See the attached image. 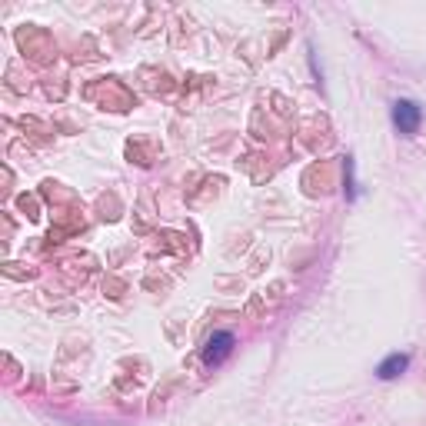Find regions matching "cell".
Returning <instances> with one entry per match:
<instances>
[{
    "mask_svg": "<svg viewBox=\"0 0 426 426\" xmlns=\"http://www.w3.org/2000/svg\"><path fill=\"white\" fill-rule=\"evenodd\" d=\"M423 124V107L416 101H396L393 103V127L400 130L403 137H413Z\"/></svg>",
    "mask_w": 426,
    "mask_h": 426,
    "instance_id": "cell-1",
    "label": "cell"
},
{
    "mask_svg": "<svg viewBox=\"0 0 426 426\" xmlns=\"http://www.w3.org/2000/svg\"><path fill=\"white\" fill-rule=\"evenodd\" d=\"M233 343H237V340H233V333H226V330L213 333V337L203 343V353H200L203 363H207V366H220L226 356L233 353Z\"/></svg>",
    "mask_w": 426,
    "mask_h": 426,
    "instance_id": "cell-2",
    "label": "cell"
},
{
    "mask_svg": "<svg viewBox=\"0 0 426 426\" xmlns=\"http://www.w3.org/2000/svg\"><path fill=\"white\" fill-rule=\"evenodd\" d=\"M406 366H410V356L406 353H389L387 360L376 366V376L380 380H396L400 373H406Z\"/></svg>",
    "mask_w": 426,
    "mask_h": 426,
    "instance_id": "cell-3",
    "label": "cell"
},
{
    "mask_svg": "<svg viewBox=\"0 0 426 426\" xmlns=\"http://www.w3.org/2000/svg\"><path fill=\"white\" fill-rule=\"evenodd\" d=\"M347 187H343V193H347V200H356V187H353V160L347 157V180H343Z\"/></svg>",
    "mask_w": 426,
    "mask_h": 426,
    "instance_id": "cell-4",
    "label": "cell"
}]
</instances>
